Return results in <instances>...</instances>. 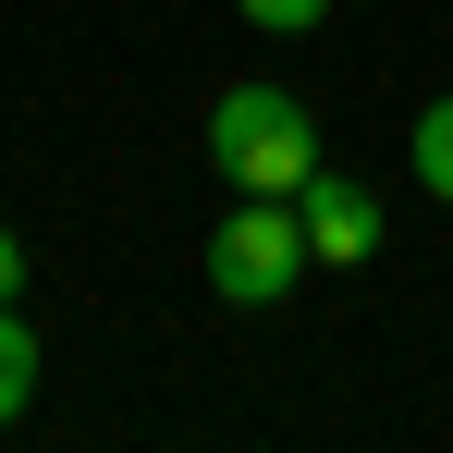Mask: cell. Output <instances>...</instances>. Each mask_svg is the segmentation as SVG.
<instances>
[{"label": "cell", "instance_id": "obj_6", "mask_svg": "<svg viewBox=\"0 0 453 453\" xmlns=\"http://www.w3.org/2000/svg\"><path fill=\"white\" fill-rule=\"evenodd\" d=\"M257 37H306V25H331V0H233Z\"/></svg>", "mask_w": 453, "mask_h": 453}, {"label": "cell", "instance_id": "obj_7", "mask_svg": "<svg viewBox=\"0 0 453 453\" xmlns=\"http://www.w3.org/2000/svg\"><path fill=\"white\" fill-rule=\"evenodd\" d=\"M25 295V245H12V221H0V306Z\"/></svg>", "mask_w": 453, "mask_h": 453}, {"label": "cell", "instance_id": "obj_3", "mask_svg": "<svg viewBox=\"0 0 453 453\" xmlns=\"http://www.w3.org/2000/svg\"><path fill=\"white\" fill-rule=\"evenodd\" d=\"M295 221H306V257H331V270H356V257H380V196L368 184H343V172H306V196H295Z\"/></svg>", "mask_w": 453, "mask_h": 453}, {"label": "cell", "instance_id": "obj_5", "mask_svg": "<svg viewBox=\"0 0 453 453\" xmlns=\"http://www.w3.org/2000/svg\"><path fill=\"white\" fill-rule=\"evenodd\" d=\"M417 184L453 209V98H429V111H417Z\"/></svg>", "mask_w": 453, "mask_h": 453}, {"label": "cell", "instance_id": "obj_4", "mask_svg": "<svg viewBox=\"0 0 453 453\" xmlns=\"http://www.w3.org/2000/svg\"><path fill=\"white\" fill-rule=\"evenodd\" d=\"M25 404H37V331H25V319L0 306V429H12Z\"/></svg>", "mask_w": 453, "mask_h": 453}, {"label": "cell", "instance_id": "obj_1", "mask_svg": "<svg viewBox=\"0 0 453 453\" xmlns=\"http://www.w3.org/2000/svg\"><path fill=\"white\" fill-rule=\"evenodd\" d=\"M209 159H221L233 196H306V172H319V123H306L295 86H221V111H209Z\"/></svg>", "mask_w": 453, "mask_h": 453}, {"label": "cell", "instance_id": "obj_2", "mask_svg": "<svg viewBox=\"0 0 453 453\" xmlns=\"http://www.w3.org/2000/svg\"><path fill=\"white\" fill-rule=\"evenodd\" d=\"M306 270H319V257H306L295 196H245V209L209 233V295H221V306H282Z\"/></svg>", "mask_w": 453, "mask_h": 453}]
</instances>
